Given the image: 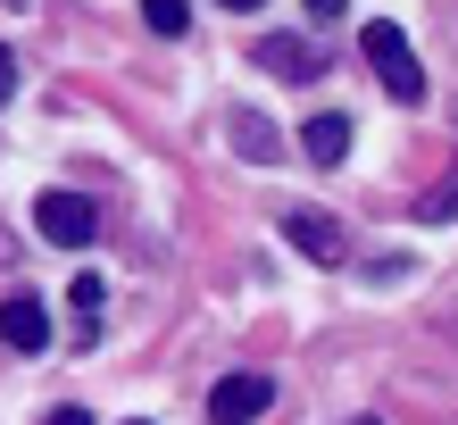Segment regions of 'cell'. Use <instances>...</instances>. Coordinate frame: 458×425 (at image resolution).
<instances>
[{
  "instance_id": "cell-13",
  "label": "cell",
  "mask_w": 458,
  "mask_h": 425,
  "mask_svg": "<svg viewBox=\"0 0 458 425\" xmlns=\"http://www.w3.org/2000/svg\"><path fill=\"white\" fill-rule=\"evenodd\" d=\"M350 9V0H309V17H342Z\"/></svg>"
},
{
  "instance_id": "cell-11",
  "label": "cell",
  "mask_w": 458,
  "mask_h": 425,
  "mask_svg": "<svg viewBox=\"0 0 458 425\" xmlns=\"http://www.w3.org/2000/svg\"><path fill=\"white\" fill-rule=\"evenodd\" d=\"M458 208V183H442V192H425V217H450Z\"/></svg>"
},
{
  "instance_id": "cell-6",
  "label": "cell",
  "mask_w": 458,
  "mask_h": 425,
  "mask_svg": "<svg viewBox=\"0 0 458 425\" xmlns=\"http://www.w3.org/2000/svg\"><path fill=\"white\" fill-rule=\"evenodd\" d=\"M259 67H276V75H317V67H326V42H292V34H276V42H259Z\"/></svg>"
},
{
  "instance_id": "cell-5",
  "label": "cell",
  "mask_w": 458,
  "mask_h": 425,
  "mask_svg": "<svg viewBox=\"0 0 458 425\" xmlns=\"http://www.w3.org/2000/svg\"><path fill=\"white\" fill-rule=\"evenodd\" d=\"M301 150L317 158V167H342V158H350V117H334V109L309 117V125H301Z\"/></svg>"
},
{
  "instance_id": "cell-10",
  "label": "cell",
  "mask_w": 458,
  "mask_h": 425,
  "mask_svg": "<svg viewBox=\"0 0 458 425\" xmlns=\"http://www.w3.org/2000/svg\"><path fill=\"white\" fill-rule=\"evenodd\" d=\"M142 17H150V34H183L192 25V0H142Z\"/></svg>"
},
{
  "instance_id": "cell-4",
  "label": "cell",
  "mask_w": 458,
  "mask_h": 425,
  "mask_svg": "<svg viewBox=\"0 0 458 425\" xmlns=\"http://www.w3.org/2000/svg\"><path fill=\"white\" fill-rule=\"evenodd\" d=\"M284 234H292V251H301V259H317V268H342V225L326 217V208H292Z\"/></svg>"
},
{
  "instance_id": "cell-14",
  "label": "cell",
  "mask_w": 458,
  "mask_h": 425,
  "mask_svg": "<svg viewBox=\"0 0 458 425\" xmlns=\"http://www.w3.org/2000/svg\"><path fill=\"white\" fill-rule=\"evenodd\" d=\"M217 9H267V0H217Z\"/></svg>"
},
{
  "instance_id": "cell-2",
  "label": "cell",
  "mask_w": 458,
  "mask_h": 425,
  "mask_svg": "<svg viewBox=\"0 0 458 425\" xmlns=\"http://www.w3.org/2000/svg\"><path fill=\"white\" fill-rule=\"evenodd\" d=\"M34 234L59 242V251H84V242H100V208L84 192H42L34 200Z\"/></svg>"
},
{
  "instance_id": "cell-7",
  "label": "cell",
  "mask_w": 458,
  "mask_h": 425,
  "mask_svg": "<svg viewBox=\"0 0 458 425\" xmlns=\"http://www.w3.org/2000/svg\"><path fill=\"white\" fill-rule=\"evenodd\" d=\"M9 342H17V351H42V342H50V317H42L34 292H9Z\"/></svg>"
},
{
  "instance_id": "cell-3",
  "label": "cell",
  "mask_w": 458,
  "mask_h": 425,
  "mask_svg": "<svg viewBox=\"0 0 458 425\" xmlns=\"http://www.w3.org/2000/svg\"><path fill=\"white\" fill-rule=\"evenodd\" d=\"M259 409H276V376H267V367H233V376L208 392V425H250Z\"/></svg>"
},
{
  "instance_id": "cell-15",
  "label": "cell",
  "mask_w": 458,
  "mask_h": 425,
  "mask_svg": "<svg viewBox=\"0 0 458 425\" xmlns=\"http://www.w3.org/2000/svg\"><path fill=\"white\" fill-rule=\"evenodd\" d=\"M350 425H375V417H350Z\"/></svg>"
},
{
  "instance_id": "cell-16",
  "label": "cell",
  "mask_w": 458,
  "mask_h": 425,
  "mask_svg": "<svg viewBox=\"0 0 458 425\" xmlns=\"http://www.w3.org/2000/svg\"><path fill=\"white\" fill-rule=\"evenodd\" d=\"M133 425H142V417H133Z\"/></svg>"
},
{
  "instance_id": "cell-8",
  "label": "cell",
  "mask_w": 458,
  "mask_h": 425,
  "mask_svg": "<svg viewBox=\"0 0 458 425\" xmlns=\"http://www.w3.org/2000/svg\"><path fill=\"white\" fill-rule=\"evenodd\" d=\"M67 301H75V342H92V334H100V301H109V284H100V276H75Z\"/></svg>"
},
{
  "instance_id": "cell-9",
  "label": "cell",
  "mask_w": 458,
  "mask_h": 425,
  "mask_svg": "<svg viewBox=\"0 0 458 425\" xmlns=\"http://www.w3.org/2000/svg\"><path fill=\"white\" fill-rule=\"evenodd\" d=\"M233 142L250 150V158H276V125H267V117H250V109H233Z\"/></svg>"
},
{
  "instance_id": "cell-12",
  "label": "cell",
  "mask_w": 458,
  "mask_h": 425,
  "mask_svg": "<svg viewBox=\"0 0 458 425\" xmlns=\"http://www.w3.org/2000/svg\"><path fill=\"white\" fill-rule=\"evenodd\" d=\"M42 425H92V417H84V409H50Z\"/></svg>"
},
{
  "instance_id": "cell-1",
  "label": "cell",
  "mask_w": 458,
  "mask_h": 425,
  "mask_svg": "<svg viewBox=\"0 0 458 425\" xmlns=\"http://www.w3.org/2000/svg\"><path fill=\"white\" fill-rule=\"evenodd\" d=\"M359 50H367V67L384 75V92H392V100H409V109L425 100V67H417V50H409V34H400L392 17H375L367 34H359Z\"/></svg>"
}]
</instances>
